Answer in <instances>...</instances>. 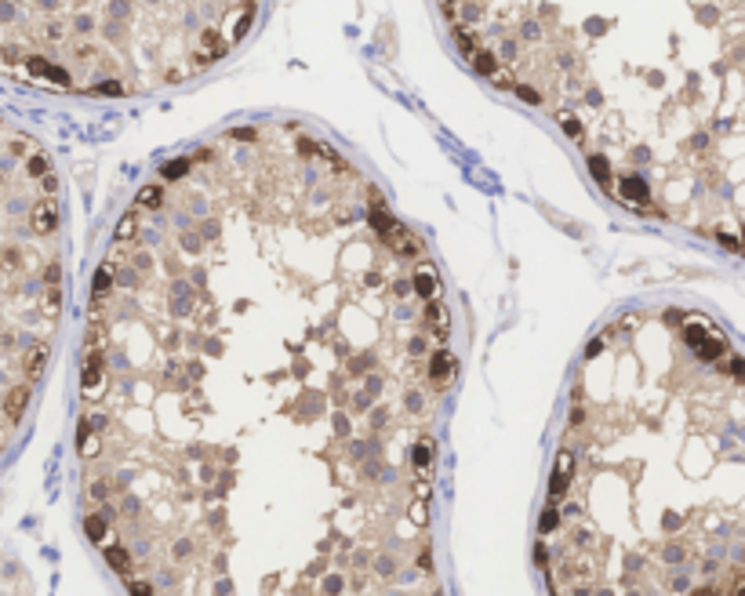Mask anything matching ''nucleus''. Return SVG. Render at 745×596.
I'll return each mask as SVG.
<instances>
[{
	"label": "nucleus",
	"instance_id": "obj_43",
	"mask_svg": "<svg viewBox=\"0 0 745 596\" xmlns=\"http://www.w3.org/2000/svg\"><path fill=\"white\" fill-rule=\"evenodd\" d=\"M666 324H680V309H669L666 313Z\"/></svg>",
	"mask_w": 745,
	"mask_h": 596
},
{
	"label": "nucleus",
	"instance_id": "obj_19",
	"mask_svg": "<svg viewBox=\"0 0 745 596\" xmlns=\"http://www.w3.org/2000/svg\"><path fill=\"white\" fill-rule=\"evenodd\" d=\"M84 527H88V538L91 542L105 545V520L102 517H88V520H84Z\"/></svg>",
	"mask_w": 745,
	"mask_h": 596
},
{
	"label": "nucleus",
	"instance_id": "obj_10",
	"mask_svg": "<svg viewBox=\"0 0 745 596\" xmlns=\"http://www.w3.org/2000/svg\"><path fill=\"white\" fill-rule=\"evenodd\" d=\"M469 66H473L480 77H491V73L498 70V58H495V51H491V48H480V51L469 58Z\"/></svg>",
	"mask_w": 745,
	"mask_h": 596
},
{
	"label": "nucleus",
	"instance_id": "obj_5",
	"mask_svg": "<svg viewBox=\"0 0 745 596\" xmlns=\"http://www.w3.org/2000/svg\"><path fill=\"white\" fill-rule=\"evenodd\" d=\"M382 240H386V244H389L396 254H408V259H415V254H422V240L415 237V233H411L408 226H396V229L389 233V237H382Z\"/></svg>",
	"mask_w": 745,
	"mask_h": 596
},
{
	"label": "nucleus",
	"instance_id": "obj_32",
	"mask_svg": "<svg viewBox=\"0 0 745 596\" xmlns=\"http://www.w3.org/2000/svg\"><path fill=\"white\" fill-rule=\"evenodd\" d=\"M411 520H415V524H425V520H429V509H425V502H415V505H411Z\"/></svg>",
	"mask_w": 745,
	"mask_h": 596
},
{
	"label": "nucleus",
	"instance_id": "obj_37",
	"mask_svg": "<svg viewBox=\"0 0 745 596\" xmlns=\"http://www.w3.org/2000/svg\"><path fill=\"white\" fill-rule=\"evenodd\" d=\"M600 349H604V338H592L589 349H585V356H600Z\"/></svg>",
	"mask_w": 745,
	"mask_h": 596
},
{
	"label": "nucleus",
	"instance_id": "obj_9",
	"mask_svg": "<svg viewBox=\"0 0 745 596\" xmlns=\"http://www.w3.org/2000/svg\"><path fill=\"white\" fill-rule=\"evenodd\" d=\"M44 368H48V346L37 342V346L26 353V375H30V382H33L37 375H44Z\"/></svg>",
	"mask_w": 745,
	"mask_h": 596
},
{
	"label": "nucleus",
	"instance_id": "obj_33",
	"mask_svg": "<svg viewBox=\"0 0 745 596\" xmlns=\"http://www.w3.org/2000/svg\"><path fill=\"white\" fill-rule=\"evenodd\" d=\"M229 138H240V142H254V138H259V131H251V127H237V131H233Z\"/></svg>",
	"mask_w": 745,
	"mask_h": 596
},
{
	"label": "nucleus",
	"instance_id": "obj_26",
	"mask_svg": "<svg viewBox=\"0 0 745 596\" xmlns=\"http://www.w3.org/2000/svg\"><path fill=\"white\" fill-rule=\"evenodd\" d=\"M110 284H113V273H110V266H102L95 273V294H105V291H110Z\"/></svg>",
	"mask_w": 745,
	"mask_h": 596
},
{
	"label": "nucleus",
	"instance_id": "obj_36",
	"mask_svg": "<svg viewBox=\"0 0 745 596\" xmlns=\"http://www.w3.org/2000/svg\"><path fill=\"white\" fill-rule=\"evenodd\" d=\"M535 564H538V567H545V564H549V552H545V545H535Z\"/></svg>",
	"mask_w": 745,
	"mask_h": 596
},
{
	"label": "nucleus",
	"instance_id": "obj_30",
	"mask_svg": "<svg viewBox=\"0 0 745 596\" xmlns=\"http://www.w3.org/2000/svg\"><path fill=\"white\" fill-rule=\"evenodd\" d=\"M58 306H62V294H58V287H48V298H44V309H48V316H55V313H58Z\"/></svg>",
	"mask_w": 745,
	"mask_h": 596
},
{
	"label": "nucleus",
	"instance_id": "obj_13",
	"mask_svg": "<svg viewBox=\"0 0 745 596\" xmlns=\"http://www.w3.org/2000/svg\"><path fill=\"white\" fill-rule=\"evenodd\" d=\"M455 48L465 55V58H473L477 51H480V44H477V37L469 33V30H462V26H455Z\"/></svg>",
	"mask_w": 745,
	"mask_h": 596
},
{
	"label": "nucleus",
	"instance_id": "obj_8",
	"mask_svg": "<svg viewBox=\"0 0 745 596\" xmlns=\"http://www.w3.org/2000/svg\"><path fill=\"white\" fill-rule=\"evenodd\" d=\"M30 222H33V229H37V233H51V229L58 226V207H55L51 200H40V204H33V211H30Z\"/></svg>",
	"mask_w": 745,
	"mask_h": 596
},
{
	"label": "nucleus",
	"instance_id": "obj_24",
	"mask_svg": "<svg viewBox=\"0 0 745 596\" xmlns=\"http://www.w3.org/2000/svg\"><path fill=\"white\" fill-rule=\"evenodd\" d=\"M26 171L33 179H44L48 175V157H26Z\"/></svg>",
	"mask_w": 745,
	"mask_h": 596
},
{
	"label": "nucleus",
	"instance_id": "obj_14",
	"mask_svg": "<svg viewBox=\"0 0 745 596\" xmlns=\"http://www.w3.org/2000/svg\"><path fill=\"white\" fill-rule=\"evenodd\" d=\"M589 171H592V179L600 182V186H611V164H607V157H589Z\"/></svg>",
	"mask_w": 745,
	"mask_h": 596
},
{
	"label": "nucleus",
	"instance_id": "obj_34",
	"mask_svg": "<svg viewBox=\"0 0 745 596\" xmlns=\"http://www.w3.org/2000/svg\"><path fill=\"white\" fill-rule=\"evenodd\" d=\"M44 284H48V287H58V266H55V262H51L48 273H44Z\"/></svg>",
	"mask_w": 745,
	"mask_h": 596
},
{
	"label": "nucleus",
	"instance_id": "obj_18",
	"mask_svg": "<svg viewBox=\"0 0 745 596\" xmlns=\"http://www.w3.org/2000/svg\"><path fill=\"white\" fill-rule=\"evenodd\" d=\"M694 353H698V360H716V356H723V342L720 338H706Z\"/></svg>",
	"mask_w": 745,
	"mask_h": 596
},
{
	"label": "nucleus",
	"instance_id": "obj_42",
	"mask_svg": "<svg viewBox=\"0 0 745 596\" xmlns=\"http://www.w3.org/2000/svg\"><path fill=\"white\" fill-rule=\"evenodd\" d=\"M571 422H574V425L585 422V411H582V408H574V411H571Z\"/></svg>",
	"mask_w": 745,
	"mask_h": 596
},
{
	"label": "nucleus",
	"instance_id": "obj_1",
	"mask_svg": "<svg viewBox=\"0 0 745 596\" xmlns=\"http://www.w3.org/2000/svg\"><path fill=\"white\" fill-rule=\"evenodd\" d=\"M26 73H30V77H37V80L58 84V88H70V70L55 66V62H48L44 55H26Z\"/></svg>",
	"mask_w": 745,
	"mask_h": 596
},
{
	"label": "nucleus",
	"instance_id": "obj_25",
	"mask_svg": "<svg viewBox=\"0 0 745 596\" xmlns=\"http://www.w3.org/2000/svg\"><path fill=\"white\" fill-rule=\"evenodd\" d=\"M491 80H495V88H502V91H517V80H513V73H509V70H495Z\"/></svg>",
	"mask_w": 745,
	"mask_h": 596
},
{
	"label": "nucleus",
	"instance_id": "obj_28",
	"mask_svg": "<svg viewBox=\"0 0 745 596\" xmlns=\"http://www.w3.org/2000/svg\"><path fill=\"white\" fill-rule=\"evenodd\" d=\"M557 527H560V513L557 509H545L542 520H538V531H557Z\"/></svg>",
	"mask_w": 745,
	"mask_h": 596
},
{
	"label": "nucleus",
	"instance_id": "obj_21",
	"mask_svg": "<svg viewBox=\"0 0 745 596\" xmlns=\"http://www.w3.org/2000/svg\"><path fill=\"white\" fill-rule=\"evenodd\" d=\"M186 171H189V160H186V157H179V160H167V164L160 167V175H164V179H182Z\"/></svg>",
	"mask_w": 745,
	"mask_h": 596
},
{
	"label": "nucleus",
	"instance_id": "obj_39",
	"mask_svg": "<svg viewBox=\"0 0 745 596\" xmlns=\"http://www.w3.org/2000/svg\"><path fill=\"white\" fill-rule=\"evenodd\" d=\"M131 592H138V596L142 592H153V585H149V582H131Z\"/></svg>",
	"mask_w": 745,
	"mask_h": 596
},
{
	"label": "nucleus",
	"instance_id": "obj_2",
	"mask_svg": "<svg viewBox=\"0 0 745 596\" xmlns=\"http://www.w3.org/2000/svg\"><path fill=\"white\" fill-rule=\"evenodd\" d=\"M455 356L451 353H443V349H436L433 353V360H429V378H433V386L436 389H447L455 382Z\"/></svg>",
	"mask_w": 745,
	"mask_h": 596
},
{
	"label": "nucleus",
	"instance_id": "obj_35",
	"mask_svg": "<svg viewBox=\"0 0 745 596\" xmlns=\"http://www.w3.org/2000/svg\"><path fill=\"white\" fill-rule=\"evenodd\" d=\"M720 244H723V247H731V251H741L738 237H731V233H720Z\"/></svg>",
	"mask_w": 745,
	"mask_h": 596
},
{
	"label": "nucleus",
	"instance_id": "obj_38",
	"mask_svg": "<svg viewBox=\"0 0 745 596\" xmlns=\"http://www.w3.org/2000/svg\"><path fill=\"white\" fill-rule=\"evenodd\" d=\"M731 375H734V378H745V364H741V360H738V356L731 360Z\"/></svg>",
	"mask_w": 745,
	"mask_h": 596
},
{
	"label": "nucleus",
	"instance_id": "obj_29",
	"mask_svg": "<svg viewBox=\"0 0 745 596\" xmlns=\"http://www.w3.org/2000/svg\"><path fill=\"white\" fill-rule=\"evenodd\" d=\"M95 91H98V95H110V98H113V95H124L127 88H124L120 80H105V84H95Z\"/></svg>",
	"mask_w": 745,
	"mask_h": 596
},
{
	"label": "nucleus",
	"instance_id": "obj_7",
	"mask_svg": "<svg viewBox=\"0 0 745 596\" xmlns=\"http://www.w3.org/2000/svg\"><path fill=\"white\" fill-rule=\"evenodd\" d=\"M618 197H622L626 204H633V207H640V204H647L651 189H647V182H644L640 175H626V179L618 182Z\"/></svg>",
	"mask_w": 745,
	"mask_h": 596
},
{
	"label": "nucleus",
	"instance_id": "obj_16",
	"mask_svg": "<svg viewBox=\"0 0 745 596\" xmlns=\"http://www.w3.org/2000/svg\"><path fill=\"white\" fill-rule=\"evenodd\" d=\"M80 455L84 458H95L98 455V440L91 436V429H88V422L80 425Z\"/></svg>",
	"mask_w": 745,
	"mask_h": 596
},
{
	"label": "nucleus",
	"instance_id": "obj_40",
	"mask_svg": "<svg viewBox=\"0 0 745 596\" xmlns=\"http://www.w3.org/2000/svg\"><path fill=\"white\" fill-rule=\"evenodd\" d=\"M91 495H95V498H105V495H110V487H105V484H95Z\"/></svg>",
	"mask_w": 745,
	"mask_h": 596
},
{
	"label": "nucleus",
	"instance_id": "obj_20",
	"mask_svg": "<svg viewBox=\"0 0 745 596\" xmlns=\"http://www.w3.org/2000/svg\"><path fill=\"white\" fill-rule=\"evenodd\" d=\"M135 233H138V222H135V215H131V211H127V215L117 222V240H131Z\"/></svg>",
	"mask_w": 745,
	"mask_h": 596
},
{
	"label": "nucleus",
	"instance_id": "obj_22",
	"mask_svg": "<svg viewBox=\"0 0 745 596\" xmlns=\"http://www.w3.org/2000/svg\"><path fill=\"white\" fill-rule=\"evenodd\" d=\"M429 462H433V443H429V440H418V447H415V465H418V469H425Z\"/></svg>",
	"mask_w": 745,
	"mask_h": 596
},
{
	"label": "nucleus",
	"instance_id": "obj_27",
	"mask_svg": "<svg viewBox=\"0 0 745 596\" xmlns=\"http://www.w3.org/2000/svg\"><path fill=\"white\" fill-rule=\"evenodd\" d=\"M138 204L142 207H160V189L157 186H145L142 193H138Z\"/></svg>",
	"mask_w": 745,
	"mask_h": 596
},
{
	"label": "nucleus",
	"instance_id": "obj_23",
	"mask_svg": "<svg viewBox=\"0 0 745 596\" xmlns=\"http://www.w3.org/2000/svg\"><path fill=\"white\" fill-rule=\"evenodd\" d=\"M557 120H560V127H564V131H567V135H571L574 142H582V124H578V120H574L571 113H560Z\"/></svg>",
	"mask_w": 745,
	"mask_h": 596
},
{
	"label": "nucleus",
	"instance_id": "obj_4",
	"mask_svg": "<svg viewBox=\"0 0 745 596\" xmlns=\"http://www.w3.org/2000/svg\"><path fill=\"white\" fill-rule=\"evenodd\" d=\"M368 222H371V229L378 233V237H389V233L400 226L389 211H386V200H382V193H371V211H368Z\"/></svg>",
	"mask_w": 745,
	"mask_h": 596
},
{
	"label": "nucleus",
	"instance_id": "obj_11",
	"mask_svg": "<svg viewBox=\"0 0 745 596\" xmlns=\"http://www.w3.org/2000/svg\"><path fill=\"white\" fill-rule=\"evenodd\" d=\"M411 284H415V291H418L422 298H436V294H440V280H436V276H433L429 269H422Z\"/></svg>",
	"mask_w": 745,
	"mask_h": 596
},
{
	"label": "nucleus",
	"instance_id": "obj_17",
	"mask_svg": "<svg viewBox=\"0 0 745 596\" xmlns=\"http://www.w3.org/2000/svg\"><path fill=\"white\" fill-rule=\"evenodd\" d=\"M684 342H687L691 349H698L701 342H706V324H701V320L694 324V320H691V324L684 328Z\"/></svg>",
	"mask_w": 745,
	"mask_h": 596
},
{
	"label": "nucleus",
	"instance_id": "obj_41",
	"mask_svg": "<svg viewBox=\"0 0 745 596\" xmlns=\"http://www.w3.org/2000/svg\"><path fill=\"white\" fill-rule=\"evenodd\" d=\"M44 189H48V193H55V189H58V179H51V175H44Z\"/></svg>",
	"mask_w": 745,
	"mask_h": 596
},
{
	"label": "nucleus",
	"instance_id": "obj_31",
	"mask_svg": "<svg viewBox=\"0 0 745 596\" xmlns=\"http://www.w3.org/2000/svg\"><path fill=\"white\" fill-rule=\"evenodd\" d=\"M517 95H520L524 102H531V105H538V102H542V95H538L535 88H527V84H517Z\"/></svg>",
	"mask_w": 745,
	"mask_h": 596
},
{
	"label": "nucleus",
	"instance_id": "obj_3",
	"mask_svg": "<svg viewBox=\"0 0 745 596\" xmlns=\"http://www.w3.org/2000/svg\"><path fill=\"white\" fill-rule=\"evenodd\" d=\"M30 396H33V389H30V382H22V386H15V389H8V400H4V418H8V425L15 429L18 422H22V411H26V403H30Z\"/></svg>",
	"mask_w": 745,
	"mask_h": 596
},
{
	"label": "nucleus",
	"instance_id": "obj_15",
	"mask_svg": "<svg viewBox=\"0 0 745 596\" xmlns=\"http://www.w3.org/2000/svg\"><path fill=\"white\" fill-rule=\"evenodd\" d=\"M105 560H110V567H117L120 574H131V560H127V552L120 545H105Z\"/></svg>",
	"mask_w": 745,
	"mask_h": 596
},
{
	"label": "nucleus",
	"instance_id": "obj_6",
	"mask_svg": "<svg viewBox=\"0 0 745 596\" xmlns=\"http://www.w3.org/2000/svg\"><path fill=\"white\" fill-rule=\"evenodd\" d=\"M571 473H574V458H571V455L564 451V455H560V462H557V473L549 477V498H552V502H560V498L567 495Z\"/></svg>",
	"mask_w": 745,
	"mask_h": 596
},
{
	"label": "nucleus",
	"instance_id": "obj_12",
	"mask_svg": "<svg viewBox=\"0 0 745 596\" xmlns=\"http://www.w3.org/2000/svg\"><path fill=\"white\" fill-rule=\"evenodd\" d=\"M425 316H429L433 331H436L440 338H447V328H451V324H447V309H443V306H436L433 298H429V306H425Z\"/></svg>",
	"mask_w": 745,
	"mask_h": 596
}]
</instances>
